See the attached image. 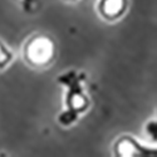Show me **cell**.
Segmentation results:
<instances>
[{
	"label": "cell",
	"instance_id": "4",
	"mask_svg": "<svg viewBox=\"0 0 157 157\" xmlns=\"http://www.w3.org/2000/svg\"><path fill=\"white\" fill-rule=\"evenodd\" d=\"M126 0H101V13L108 18L120 15L124 9Z\"/></svg>",
	"mask_w": 157,
	"mask_h": 157
},
{
	"label": "cell",
	"instance_id": "2",
	"mask_svg": "<svg viewBox=\"0 0 157 157\" xmlns=\"http://www.w3.org/2000/svg\"><path fill=\"white\" fill-rule=\"evenodd\" d=\"M56 47L50 38L45 35H36L27 45L25 54L27 59L35 65H44L49 63L54 57Z\"/></svg>",
	"mask_w": 157,
	"mask_h": 157
},
{
	"label": "cell",
	"instance_id": "1",
	"mask_svg": "<svg viewBox=\"0 0 157 157\" xmlns=\"http://www.w3.org/2000/svg\"><path fill=\"white\" fill-rule=\"evenodd\" d=\"M57 81L67 88L64 96L65 109L58 116V122L63 126H71L87 109L89 104L84 88L86 74L83 72L68 71L60 74Z\"/></svg>",
	"mask_w": 157,
	"mask_h": 157
},
{
	"label": "cell",
	"instance_id": "8",
	"mask_svg": "<svg viewBox=\"0 0 157 157\" xmlns=\"http://www.w3.org/2000/svg\"><path fill=\"white\" fill-rule=\"evenodd\" d=\"M65 2H72L73 3V2H77V0H65Z\"/></svg>",
	"mask_w": 157,
	"mask_h": 157
},
{
	"label": "cell",
	"instance_id": "3",
	"mask_svg": "<svg viewBox=\"0 0 157 157\" xmlns=\"http://www.w3.org/2000/svg\"><path fill=\"white\" fill-rule=\"evenodd\" d=\"M156 148L146 147L137 140L124 136L122 137L116 146V153L121 157H131V156H155Z\"/></svg>",
	"mask_w": 157,
	"mask_h": 157
},
{
	"label": "cell",
	"instance_id": "5",
	"mask_svg": "<svg viewBox=\"0 0 157 157\" xmlns=\"http://www.w3.org/2000/svg\"><path fill=\"white\" fill-rule=\"evenodd\" d=\"M11 58H13V54L9 52V49L0 42V68H4L11 60Z\"/></svg>",
	"mask_w": 157,
	"mask_h": 157
},
{
	"label": "cell",
	"instance_id": "6",
	"mask_svg": "<svg viewBox=\"0 0 157 157\" xmlns=\"http://www.w3.org/2000/svg\"><path fill=\"white\" fill-rule=\"evenodd\" d=\"M156 121L153 120V121H150L148 122V124H147V127H146V131H147V135L151 137V138H153V141H156Z\"/></svg>",
	"mask_w": 157,
	"mask_h": 157
},
{
	"label": "cell",
	"instance_id": "7",
	"mask_svg": "<svg viewBox=\"0 0 157 157\" xmlns=\"http://www.w3.org/2000/svg\"><path fill=\"white\" fill-rule=\"evenodd\" d=\"M36 0H23V8L27 13H30L33 10V5L35 4Z\"/></svg>",
	"mask_w": 157,
	"mask_h": 157
}]
</instances>
